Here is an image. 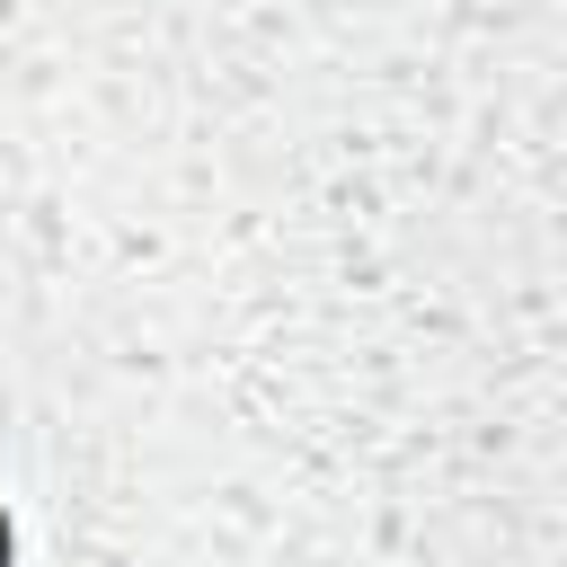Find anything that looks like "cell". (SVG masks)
<instances>
[{
	"instance_id": "cell-1",
	"label": "cell",
	"mask_w": 567,
	"mask_h": 567,
	"mask_svg": "<svg viewBox=\"0 0 567 567\" xmlns=\"http://www.w3.org/2000/svg\"><path fill=\"white\" fill-rule=\"evenodd\" d=\"M0 567H9V523H0Z\"/></svg>"
}]
</instances>
